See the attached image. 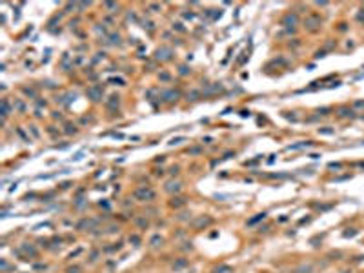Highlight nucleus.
I'll return each mask as SVG.
<instances>
[{
  "instance_id": "1",
  "label": "nucleus",
  "mask_w": 364,
  "mask_h": 273,
  "mask_svg": "<svg viewBox=\"0 0 364 273\" xmlns=\"http://www.w3.org/2000/svg\"><path fill=\"white\" fill-rule=\"evenodd\" d=\"M133 197H135L136 200H140V202H151V200H155L157 193H155L149 186H139V188L133 191Z\"/></svg>"
},
{
  "instance_id": "18",
  "label": "nucleus",
  "mask_w": 364,
  "mask_h": 273,
  "mask_svg": "<svg viewBox=\"0 0 364 273\" xmlns=\"http://www.w3.org/2000/svg\"><path fill=\"white\" fill-rule=\"evenodd\" d=\"M66 273H82V268L80 266H69L66 269Z\"/></svg>"
},
{
  "instance_id": "26",
  "label": "nucleus",
  "mask_w": 364,
  "mask_h": 273,
  "mask_svg": "<svg viewBox=\"0 0 364 273\" xmlns=\"http://www.w3.org/2000/svg\"><path fill=\"white\" fill-rule=\"evenodd\" d=\"M188 264V260L186 259H182V260H178L177 264H175V269H178V268H182V266H186Z\"/></svg>"
},
{
  "instance_id": "8",
  "label": "nucleus",
  "mask_w": 364,
  "mask_h": 273,
  "mask_svg": "<svg viewBox=\"0 0 364 273\" xmlns=\"http://www.w3.org/2000/svg\"><path fill=\"white\" fill-rule=\"evenodd\" d=\"M168 193H178L180 189H182V184L180 182H175V180H171V182H168L166 184V188H164Z\"/></svg>"
},
{
  "instance_id": "29",
  "label": "nucleus",
  "mask_w": 364,
  "mask_h": 273,
  "mask_svg": "<svg viewBox=\"0 0 364 273\" xmlns=\"http://www.w3.org/2000/svg\"><path fill=\"white\" fill-rule=\"evenodd\" d=\"M180 75H188L189 73V69H188V66H180V71H178Z\"/></svg>"
},
{
  "instance_id": "4",
  "label": "nucleus",
  "mask_w": 364,
  "mask_h": 273,
  "mask_svg": "<svg viewBox=\"0 0 364 273\" xmlns=\"http://www.w3.org/2000/svg\"><path fill=\"white\" fill-rule=\"evenodd\" d=\"M155 58L160 60V62H166V60H171L173 58V49L168 48V46H162V48H158L155 51Z\"/></svg>"
},
{
  "instance_id": "28",
  "label": "nucleus",
  "mask_w": 364,
  "mask_h": 273,
  "mask_svg": "<svg viewBox=\"0 0 364 273\" xmlns=\"http://www.w3.org/2000/svg\"><path fill=\"white\" fill-rule=\"evenodd\" d=\"M173 29H177V31H180V33H184V31H186L184 28H182V24H178V22H177V24H173Z\"/></svg>"
},
{
  "instance_id": "10",
  "label": "nucleus",
  "mask_w": 364,
  "mask_h": 273,
  "mask_svg": "<svg viewBox=\"0 0 364 273\" xmlns=\"http://www.w3.org/2000/svg\"><path fill=\"white\" fill-rule=\"evenodd\" d=\"M119 102H120V97H119V95H111L109 100L106 102V106H107L109 109H113V107H117V106H119Z\"/></svg>"
},
{
  "instance_id": "31",
  "label": "nucleus",
  "mask_w": 364,
  "mask_h": 273,
  "mask_svg": "<svg viewBox=\"0 0 364 273\" xmlns=\"http://www.w3.org/2000/svg\"><path fill=\"white\" fill-rule=\"evenodd\" d=\"M144 28H148V29H155V24L148 20V22H144Z\"/></svg>"
},
{
  "instance_id": "38",
  "label": "nucleus",
  "mask_w": 364,
  "mask_h": 273,
  "mask_svg": "<svg viewBox=\"0 0 364 273\" xmlns=\"http://www.w3.org/2000/svg\"><path fill=\"white\" fill-rule=\"evenodd\" d=\"M53 119H62V113H58V111H53Z\"/></svg>"
},
{
  "instance_id": "5",
  "label": "nucleus",
  "mask_w": 364,
  "mask_h": 273,
  "mask_svg": "<svg viewBox=\"0 0 364 273\" xmlns=\"http://www.w3.org/2000/svg\"><path fill=\"white\" fill-rule=\"evenodd\" d=\"M299 22V16H297V13H288L282 20H280V26H284V28H291V26H295Z\"/></svg>"
},
{
  "instance_id": "36",
  "label": "nucleus",
  "mask_w": 364,
  "mask_h": 273,
  "mask_svg": "<svg viewBox=\"0 0 364 273\" xmlns=\"http://www.w3.org/2000/svg\"><path fill=\"white\" fill-rule=\"evenodd\" d=\"M177 173H178V168H177V166H173V168L169 169V175H177Z\"/></svg>"
},
{
  "instance_id": "24",
  "label": "nucleus",
  "mask_w": 364,
  "mask_h": 273,
  "mask_svg": "<svg viewBox=\"0 0 364 273\" xmlns=\"http://www.w3.org/2000/svg\"><path fill=\"white\" fill-rule=\"evenodd\" d=\"M111 44H120V35H111Z\"/></svg>"
},
{
  "instance_id": "23",
  "label": "nucleus",
  "mask_w": 364,
  "mask_h": 273,
  "mask_svg": "<svg viewBox=\"0 0 364 273\" xmlns=\"http://www.w3.org/2000/svg\"><path fill=\"white\" fill-rule=\"evenodd\" d=\"M158 78H160V80H164V82H168L171 77H169V73H166V71H164V73H160V75H158Z\"/></svg>"
},
{
  "instance_id": "6",
  "label": "nucleus",
  "mask_w": 364,
  "mask_h": 273,
  "mask_svg": "<svg viewBox=\"0 0 364 273\" xmlns=\"http://www.w3.org/2000/svg\"><path fill=\"white\" fill-rule=\"evenodd\" d=\"M210 224H211V217H200V219H197L193 222V228L195 230H200V228H206Z\"/></svg>"
},
{
  "instance_id": "17",
  "label": "nucleus",
  "mask_w": 364,
  "mask_h": 273,
  "mask_svg": "<svg viewBox=\"0 0 364 273\" xmlns=\"http://www.w3.org/2000/svg\"><path fill=\"white\" fill-rule=\"evenodd\" d=\"M228 271H231L230 266H220V268H215V269H213V273H228Z\"/></svg>"
},
{
  "instance_id": "20",
  "label": "nucleus",
  "mask_w": 364,
  "mask_h": 273,
  "mask_svg": "<svg viewBox=\"0 0 364 273\" xmlns=\"http://www.w3.org/2000/svg\"><path fill=\"white\" fill-rule=\"evenodd\" d=\"M353 115V111L351 109H348V107H342L340 109V117H351Z\"/></svg>"
},
{
  "instance_id": "21",
  "label": "nucleus",
  "mask_w": 364,
  "mask_h": 273,
  "mask_svg": "<svg viewBox=\"0 0 364 273\" xmlns=\"http://www.w3.org/2000/svg\"><path fill=\"white\" fill-rule=\"evenodd\" d=\"M66 133L67 135H71V133H77V128L73 124H66Z\"/></svg>"
},
{
  "instance_id": "27",
  "label": "nucleus",
  "mask_w": 364,
  "mask_h": 273,
  "mask_svg": "<svg viewBox=\"0 0 364 273\" xmlns=\"http://www.w3.org/2000/svg\"><path fill=\"white\" fill-rule=\"evenodd\" d=\"M318 133H321V135H333L335 129H318Z\"/></svg>"
},
{
  "instance_id": "25",
  "label": "nucleus",
  "mask_w": 364,
  "mask_h": 273,
  "mask_svg": "<svg viewBox=\"0 0 364 273\" xmlns=\"http://www.w3.org/2000/svg\"><path fill=\"white\" fill-rule=\"evenodd\" d=\"M129 242H133V244H135V246H139V242H140V239H139V237H136V235H131V237H129Z\"/></svg>"
},
{
  "instance_id": "14",
  "label": "nucleus",
  "mask_w": 364,
  "mask_h": 273,
  "mask_svg": "<svg viewBox=\"0 0 364 273\" xmlns=\"http://www.w3.org/2000/svg\"><path fill=\"white\" fill-rule=\"evenodd\" d=\"M9 109H11L9 100H7V98H4V100H2V117H4V119L9 115Z\"/></svg>"
},
{
  "instance_id": "41",
  "label": "nucleus",
  "mask_w": 364,
  "mask_h": 273,
  "mask_svg": "<svg viewBox=\"0 0 364 273\" xmlns=\"http://www.w3.org/2000/svg\"><path fill=\"white\" fill-rule=\"evenodd\" d=\"M69 186H71V182H64V184H62V189H66V188H69Z\"/></svg>"
},
{
  "instance_id": "30",
  "label": "nucleus",
  "mask_w": 364,
  "mask_h": 273,
  "mask_svg": "<svg viewBox=\"0 0 364 273\" xmlns=\"http://www.w3.org/2000/svg\"><path fill=\"white\" fill-rule=\"evenodd\" d=\"M109 82H111V84H119V86H124V80H122V78H111Z\"/></svg>"
},
{
  "instance_id": "7",
  "label": "nucleus",
  "mask_w": 364,
  "mask_h": 273,
  "mask_svg": "<svg viewBox=\"0 0 364 273\" xmlns=\"http://www.w3.org/2000/svg\"><path fill=\"white\" fill-rule=\"evenodd\" d=\"M178 91H175V89H169V91H164L162 93V100L164 102H173V100H177L178 98Z\"/></svg>"
},
{
  "instance_id": "32",
  "label": "nucleus",
  "mask_w": 364,
  "mask_h": 273,
  "mask_svg": "<svg viewBox=\"0 0 364 273\" xmlns=\"http://www.w3.org/2000/svg\"><path fill=\"white\" fill-rule=\"evenodd\" d=\"M104 6H106V7H107V9H115V7H119V6H117V4H113V2H106V4H104Z\"/></svg>"
},
{
  "instance_id": "40",
  "label": "nucleus",
  "mask_w": 364,
  "mask_h": 273,
  "mask_svg": "<svg viewBox=\"0 0 364 273\" xmlns=\"http://www.w3.org/2000/svg\"><path fill=\"white\" fill-rule=\"evenodd\" d=\"M355 107H364V102H362V100H359V102H355Z\"/></svg>"
},
{
  "instance_id": "11",
  "label": "nucleus",
  "mask_w": 364,
  "mask_h": 273,
  "mask_svg": "<svg viewBox=\"0 0 364 273\" xmlns=\"http://www.w3.org/2000/svg\"><path fill=\"white\" fill-rule=\"evenodd\" d=\"M186 204V198H182V197H173L171 202H169V206L171 208H180V206H184Z\"/></svg>"
},
{
  "instance_id": "15",
  "label": "nucleus",
  "mask_w": 364,
  "mask_h": 273,
  "mask_svg": "<svg viewBox=\"0 0 364 273\" xmlns=\"http://www.w3.org/2000/svg\"><path fill=\"white\" fill-rule=\"evenodd\" d=\"M264 219H266V213H259L257 217H253V219H249V220H248V226H253L255 222H259V220H264Z\"/></svg>"
},
{
  "instance_id": "19",
  "label": "nucleus",
  "mask_w": 364,
  "mask_h": 273,
  "mask_svg": "<svg viewBox=\"0 0 364 273\" xmlns=\"http://www.w3.org/2000/svg\"><path fill=\"white\" fill-rule=\"evenodd\" d=\"M22 91H24V93L28 95V97H37V93H35V89H31V87H22Z\"/></svg>"
},
{
  "instance_id": "35",
  "label": "nucleus",
  "mask_w": 364,
  "mask_h": 273,
  "mask_svg": "<svg viewBox=\"0 0 364 273\" xmlns=\"http://www.w3.org/2000/svg\"><path fill=\"white\" fill-rule=\"evenodd\" d=\"M189 153H191V155H198V153H200V148H191Z\"/></svg>"
},
{
  "instance_id": "37",
  "label": "nucleus",
  "mask_w": 364,
  "mask_h": 273,
  "mask_svg": "<svg viewBox=\"0 0 364 273\" xmlns=\"http://www.w3.org/2000/svg\"><path fill=\"white\" fill-rule=\"evenodd\" d=\"M184 18H189V20H193V18H195V15H193V13H184Z\"/></svg>"
},
{
  "instance_id": "43",
  "label": "nucleus",
  "mask_w": 364,
  "mask_h": 273,
  "mask_svg": "<svg viewBox=\"0 0 364 273\" xmlns=\"http://www.w3.org/2000/svg\"><path fill=\"white\" fill-rule=\"evenodd\" d=\"M240 117H249V111H240Z\"/></svg>"
},
{
  "instance_id": "13",
  "label": "nucleus",
  "mask_w": 364,
  "mask_h": 273,
  "mask_svg": "<svg viewBox=\"0 0 364 273\" xmlns=\"http://www.w3.org/2000/svg\"><path fill=\"white\" fill-rule=\"evenodd\" d=\"M149 244H151L153 248H158V246H162V244H164V239H162L160 235H153L151 240H149Z\"/></svg>"
},
{
  "instance_id": "9",
  "label": "nucleus",
  "mask_w": 364,
  "mask_h": 273,
  "mask_svg": "<svg viewBox=\"0 0 364 273\" xmlns=\"http://www.w3.org/2000/svg\"><path fill=\"white\" fill-rule=\"evenodd\" d=\"M20 249H22V251H24L26 255H29V257H37V255H38V251H37V249H35L31 244H28V242H24V244H22V246H20Z\"/></svg>"
},
{
  "instance_id": "33",
  "label": "nucleus",
  "mask_w": 364,
  "mask_h": 273,
  "mask_svg": "<svg viewBox=\"0 0 364 273\" xmlns=\"http://www.w3.org/2000/svg\"><path fill=\"white\" fill-rule=\"evenodd\" d=\"M149 9H151V11H155V13H157V11H158V9H160V6H158V4H149Z\"/></svg>"
},
{
  "instance_id": "39",
  "label": "nucleus",
  "mask_w": 364,
  "mask_h": 273,
  "mask_svg": "<svg viewBox=\"0 0 364 273\" xmlns=\"http://www.w3.org/2000/svg\"><path fill=\"white\" fill-rule=\"evenodd\" d=\"M29 128H31V131H33V135H35V136H38V131H37V126H29Z\"/></svg>"
},
{
  "instance_id": "12",
  "label": "nucleus",
  "mask_w": 364,
  "mask_h": 273,
  "mask_svg": "<svg viewBox=\"0 0 364 273\" xmlns=\"http://www.w3.org/2000/svg\"><path fill=\"white\" fill-rule=\"evenodd\" d=\"M135 224L139 226L140 230H146V228H148V219L142 217V215H140V217H135Z\"/></svg>"
},
{
  "instance_id": "22",
  "label": "nucleus",
  "mask_w": 364,
  "mask_h": 273,
  "mask_svg": "<svg viewBox=\"0 0 364 273\" xmlns=\"http://www.w3.org/2000/svg\"><path fill=\"white\" fill-rule=\"evenodd\" d=\"M186 139L184 136H178V139H171V142H169V146H177V144H180V142H184Z\"/></svg>"
},
{
  "instance_id": "42",
  "label": "nucleus",
  "mask_w": 364,
  "mask_h": 273,
  "mask_svg": "<svg viewBox=\"0 0 364 273\" xmlns=\"http://www.w3.org/2000/svg\"><path fill=\"white\" fill-rule=\"evenodd\" d=\"M7 268H9V266H7V262H6V260H2V269H4V271H6V269H7Z\"/></svg>"
},
{
  "instance_id": "34",
  "label": "nucleus",
  "mask_w": 364,
  "mask_h": 273,
  "mask_svg": "<svg viewBox=\"0 0 364 273\" xmlns=\"http://www.w3.org/2000/svg\"><path fill=\"white\" fill-rule=\"evenodd\" d=\"M113 231H119V226H109L107 228V233H113Z\"/></svg>"
},
{
  "instance_id": "16",
  "label": "nucleus",
  "mask_w": 364,
  "mask_h": 273,
  "mask_svg": "<svg viewBox=\"0 0 364 273\" xmlns=\"http://www.w3.org/2000/svg\"><path fill=\"white\" fill-rule=\"evenodd\" d=\"M200 97V91H189L188 93V100H198Z\"/></svg>"
},
{
  "instance_id": "3",
  "label": "nucleus",
  "mask_w": 364,
  "mask_h": 273,
  "mask_svg": "<svg viewBox=\"0 0 364 273\" xmlns=\"http://www.w3.org/2000/svg\"><path fill=\"white\" fill-rule=\"evenodd\" d=\"M321 16L318 15H310V16H306L304 18V28L306 29H310V31H317L318 28H321Z\"/></svg>"
},
{
  "instance_id": "2",
  "label": "nucleus",
  "mask_w": 364,
  "mask_h": 273,
  "mask_svg": "<svg viewBox=\"0 0 364 273\" xmlns=\"http://www.w3.org/2000/svg\"><path fill=\"white\" fill-rule=\"evenodd\" d=\"M86 95H87V98H91L93 102H100L102 97H104V89H102V86L95 84V86H89L86 89Z\"/></svg>"
}]
</instances>
